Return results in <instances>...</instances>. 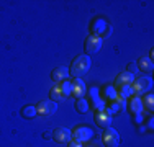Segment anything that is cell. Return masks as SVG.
I'll return each mask as SVG.
<instances>
[{
  "label": "cell",
  "mask_w": 154,
  "mask_h": 147,
  "mask_svg": "<svg viewBox=\"0 0 154 147\" xmlns=\"http://www.w3.org/2000/svg\"><path fill=\"white\" fill-rule=\"evenodd\" d=\"M90 56H77L74 61L71 62V67H69V75H72L74 79H80L82 75H85L90 69Z\"/></svg>",
  "instance_id": "cell-1"
},
{
  "label": "cell",
  "mask_w": 154,
  "mask_h": 147,
  "mask_svg": "<svg viewBox=\"0 0 154 147\" xmlns=\"http://www.w3.org/2000/svg\"><path fill=\"white\" fill-rule=\"evenodd\" d=\"M152 87V80L151 77H139V79H134V82L131 83V92L133 95H146Z\"/></svg>",
  "instance_id": "cell-2"
},
{
  "label": "cell",
  "mask_w": 154,
  "mask_h": 147,
  "mask_svg": "<svg viewBox=\"0 0 154 147\" xmlns=\"http://www.w3.org/2000/svg\"><path fill=\"white\" fill-rule=\"evenodd\" d=\"M102 43H103V39L98 38V36L95 34H89L85 39V43H84V51H85V56H92V54H97L98 51H100L102 47Z\"/></svg>",
  "instance_id": "cell-3"
},
{
  "label": "cell",
  "mask_w": 154,
  "mask_h": 147,
  "mask_svg": "<svg viewBox=\"0 0 154 147\" xmlns=\"http://www.w3.org/2000/svg\"><path fill=\"white\" fill-rule=\"evenodd\" d=\"M102 141H103L105 147H118V144H120V134L115 129H112V128H107V129H103Z\"/></svg>",
  "instance_id": "cell-4"
},
{
  "label": "cell",
  "mask_w": 154,
  "mask_h": 147,
  "mask_svg": "<svg viewBox=\"0 0 154 147\" xmlns=\"http://www.w3.org/2000/svg\"><path fill=\"white\" fill-rule=\"evenodd\" d=\"M56 110H57L56 103L51 101V100H39V103L36 105V111H38V115H41V116L54 115Z\"/></svg>",
  "instance_id": "cell-5"
},
{
  "label": "cell",
  "mask_w": 154,
  "mask_h": 147,
  "mask_svg": "<svg viewBox=\"0 0 154 147\" xmlns=\"http://www.w3.org/2000/svg\"><path fill=\"white\" fill-rule=\"evenodd\" d=\"M53 139L57 142V144H69L72 141V132L66 128H56L53 131Z\"/></svg>",
  "instance_id": "cell-6"
},
{
  "label": "cell",
  "mask_w": 154,
  "mask_h": 147,
  "mask_svg": "<svg viewBox=\"0 0 154 147\" xmlns=\"http://www.w3.org/2000/svg\"><path fill=\"white\" fill-rule=\"evenodd\" d=\"M71 132H72V137H74L75 141H79V142L89 141V139L94 137V131L90 129V128H87V126H75V129L71 131Z\"/></svg>",
  "instance_id": "cell-7"
},
{
  "label": "cell",
  "mask_w": 154,
  "mask_h": 147,
  "mask_svg": "<svg viewBox=\"0 0 154 147\" xmlns=\"http://www.w3.org/2000/svg\"><path fill=\"white\" fill-rule=\"evenodd\" d=\"M95 123H97L98 128L107 129V128L112 126V115H108L107 110H103V111H97L95 113Z\"/></svg>",
  "instance_id": "cell-8"
},
{
  "label": "cell",
  "mask_w": 154,
  "mask_h": 147,
  "mask_svg": "<svg viewBox=\"0 0 154 147\" xmlns=\"http://www.w3.org/2000/svg\"><path fill=\"white\" fill-rule=\"evenodd\" d=\"M71 82H72L71 95H72V97H75V100H77V98H84V95H85V92H87L85 83H84L80 79H74V80H71Z\"/></svg>",
  "instance_id": "cell-9"
},
{
  "label": "cell",
  "mask_w": 154,
  "mask_h": 147,
  "mask_svg": "<svg viewBox=\"0 0 154 147\" xmlns=\"http://www.w3.org/2000/svg\"><path fill=\"white\" fill-rule=\"evenodd\" d=\"M107 28H108V25L103 18H95L92 21V33H90V34H95V36H98V38H102Z\"/></svg>",
  "instance_id": "cell-10"
},
{
  "label": "cell",
  "mask_w": 154,
  "mask_h": 147,
  "mask_svg": "<svg viewBox=\"0 0 154 147\" xmlns=\"http://www.w3.org/2000/svg\"><path fill=\"white\" fill-rule=\"evenodd\" d=\"M51 79H53V82H56L59 85L61 82L69 79V69L67 67H56L51 72Z\"/></svg>",
  "instance_id": "cell-11"
},
{
  "label": "cell",
  "mask_w": 154,
  "mask_h": 147,
  "mask_svg": "<svg viewBox=\"0 0 154 147\" xmlns=\"http://www.w3.org/2000/svg\"><path fill=\"white\" fill-rule=\"evenodd\" d=\"M125 106V100H122L120 97H116L115 100L112 101H107V106H105V110H107L108 115H113V113H118L122 111V108Z\"/></svg>",
  "instance_id": "cell-12"
},
{
  "label": "cell",
  "mask_w": 154,
  "mask_h": 147,
  "mask_svg": "<svg viewBox=\"0 0 154 147\" xmlns=\"http://www.w3.org/2000/svg\"><path fill=\"white\" fill-rule=\"evenodd\" d=\"M128 110H130L131 115H138V113H143V103L139 97H131L130 101H128Z\"/></svg>",
  "instance_id": "cell-13"
},
{
  "label": "cell",
  "mask_w": 154,
  "mask_h": 147,
  "mask_svg": "<svg viewBox=\"0 0 154 147\" xmlns=\"http://www.w3.org/2000/svg\"><path fill=\"white\" fill-rule=\"evenodd\" d=\"M136 67H138V70H143V72H152V69H154L152 59H149L146 56L139 57L138 62H136Z\"/></svg>",
  "instance_id": "cell-14"
},
{
  "label": "cell",
  "mask_w": 154,
  "mask_h": 147,
  "mask_svg": "<svg viewBox=\"0 0 154 147\" xmlns=\"http://www.w3.org/2000/svg\"><path fill=\"white\" fill-rule=\"evenodd\" d=\"M116 87H120V85H131V83L134 82V75L133 74H130V72H122V74H118L116 75Z\"/></svg>",
  "instance_id": "cell-15"
},
{
  "label": "cell",
  "mask_w": 154,
  "mask_h": 147,
  "mask_svg": "<svg viewBox=\"0 0 154 147\" xmlns=\"http://www.w3.org/2000/svg\"><path fill=\"white\" fill-rule=\"evenodd\" d=\"M49 97H51V101H54V103H57V101H64L66 98V95L61 92V88H59V85H54L53 88L49 90Z\"/></svg>",
  "instance_id": "cell-16"
},
{
  "label": "cell",
  "mask_w": 154,
  "mask_h": 147,
  "mask_svg": "<svg viewBox=\"0 0 154 147\" xmlns=\"http://www.w3.org/2000/svg\"><path fill=\"white\" fill-rule=\"evenodd\" d=\"M102 101H112L116 98V88L112 87V85H107L103 88V92H102Z\"/></svg>",
  "instance_id": "cell-17"
},
{
  "label": "cell",
  "mask_w": 154,
  "mask_h": 147,
  "mask_svg": "<svg viewBox=\"0 0 154 147\" xmlns=\"http://www.w3.org/2000/svg\"><path fill=\"white\" fill-rule=\"evenodd\" d=\"M90 110V105L89 101L85 100V98H77L75 100V111L80 113V115H85V113H89Z\"/></svg>",
  "instance_id": "cell-18"
},
{
  "label": "cell",
  "mask_w": 154,
  "mask_h": 147,
  "mask_svg": "<svg viewBox=\"0 0 154 147\" xmlns=\"http://www.w3.org/2000/svg\"><path fill=\"white\" fill-rule=\"evenodd\" d=\"M131 95H133V92H131V85H120L118 90H116V97H120L122 100H126V98H130Z\"/></svg>",
  "instance_id": "cell-19"
},
{
  "label": "cell",
  "mask_w": 154,
  "mask_h": 147,
  "mask_svg": "<svg viewBox=\"0 0 154 147\" xmlns=\"http://www.w3.org/2000/svg\"><path fill=\"white\" fill-rule=\"evenodd\" d=\"M21 116L26 118V119H31V118H36L38 116V111H36V106H31V105H26L21 108Z\"/></svg>",
  "instance_id": "cell-20"
},
{
  "label": "cell",
  "mask_w": 154,
  "mask_h": 147,
  "mask_svg": "<svg viewBox=\"0 0 154 147\" xmlns=\"http://www.w3.org/2000/svg\"><path fill=\"white\" fill-rule=\"evenodd\" d=\"M143 100H141V103H143V108H148L149 111H152V108H154V97L151 93H148V95H143Z\"/></svg>",
  "instance_id": "cell-21"
},
{
  "label": "cell",
  "mask_w": 154,
  "mask_h": 147,
  "mask_svg": "<svg viewBox=\"0 0 154 147\" xmlns=\"http://www.w3.org/2000/svg\"><path fill=\"white\" fill-rule=\"evenodd\" d=\"M59 88H61V92L66 95V97H69V95H71V92H72V82L69 79L64 80V82L59 83Z\"/></svg>",
  "instance_id": "cell-22"
},
{
  "label": "cell",
  "mask_w": 154,
  "mask_h": 147,
  "mask_svg": "<svg viewBox=\"0 0 154 147\" xmlns=\"http://www.w3.org/2000/svg\"><path fill=\"white\" fill-rule=\"evenodd\" d=\"M90 97H92V106H98L102 103V98L98 95V88H90Z\"/></svg>",
  "instance_id": "cell-23"
},
{
  "label": "cell",
  "mask_w": 154,
  "mask_h": 147,
  "mask_svg": "<svg viewBox=\"0 0 154 147\" xmlns=\"http://www.w3.org/2000/svg\"><path fill=\"white\" fill-rule=\"evenodd\" d=\"M136 70H138V67H136V62H130V64L126 65V70L125 72H130V74H136Z\"/></svg>",
  "instance_id": "cell-24"
},
{
  "label": "cell",
  "mask_w": 154,
  "mask_h": 147,
  "mask_svg": "<svg viewBox=\"0 0 154 147\" xmlns=\"http://www.w3.org/2000/svg\"><path fill=\"white\" fill-rule=\"evenodd\" d=\"M67 147H82V142H79V141H75V139H72V141L67 144Z\"/></svg>",
  "instance_id": "cell-25"
},
{
  "label": "cell",
  "mask_w": 154,
  "mask_h": 147,
  "mask_svg": "<svg viewBox=\"0 0 154 147\" xmlns=\"http://www.w3.org/2000/svg\"><path fill=\"white\" fill-rule=\"evenodd\" d=\"M43 139H46V141L53 139V131H45V132H43Z\"/></svg>",
  "instance_id": "cell-26"
},
{
  "label": "cell",
  "mask_w": 154,
  "mask_h": 147,
  "mask_svg": "<svg viewBox=\"0 0 154 147\" xmlns=\"http://www.w3.org/2000/svg\"><path fill=\"white\" fill-rule=\"evenodd\" d=\"M133 116H134V123H136V124H141V123H143V115H141V113L133 115Z\"/></svg>",
  "instance_id": "cell-27"
},
{
  "label": "cell",
  "mask_w": 154,
  "mask_h": 147,
  "mask_svg": "<svg viewBox=\"0 0 154 147\" xmlns=\"http://www.w3.org/2000/svg\"><path fill=\"white\" fill-rule=\"evenodd\" d=\"M152 126H154V123H152V118H149V119H148V131H149V132L152 131Z\"/></svg>",
  "instance_id": "cell-28"
},
{
  "label": "cell",
  "mask_w": 154,
  "mask_h": 147,
  "mask_svg": "<svg viewBox=\"0 0 154 147\" xmlns=\"http://www.w3.org/2000/svg\"><path fill=\"white\" fill-rule=\"evenodd\" d=\"M110 34H112V28H110V26H108V28H107V31H105V33H103V38H108V36H110Z\"/></svg>",
  "instance_id": "cell-29"
}]
</instances>
